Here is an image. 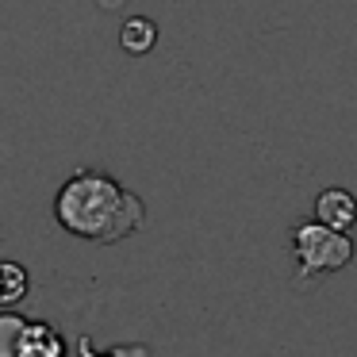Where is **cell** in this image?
<instances>
[{
  "mask_svg": "<svg viewBox=\"0 0 357 357\" xmlns=\"http://www.w3.org/2000/svg\"><path fill=\"white\" fill-rule=\"evenodd\" d=\"M54 219L66 234L85 242H123L146 223V204L123 188L112 173L81 165L54 196Z\"/></svg>",
  "mask_w": 357,
  "mask_h": 357,
  "instance_id": "cell-1",
  "label": "cell"
},
{
  "mask_svg": "<svg viewBox=\"0 0 357 357\" xmlns=\"http://www.w3.org/2000/svg\"><path fill=\"white\" fill-rule=\"evenodd\" d=\"M296 254V288H311L323 277L346 269L354 261V238L349 231H334V227L319 223V219H303V223L292 227L288 234Z\"/></svg>",
  "mask_w": 357,
  "mask_h": 357,
  "instance_id": "cell-2",
  "label": "cell"
},
{
  "mask_svg": "<svg viewBox=\"0 0 357 357\" xmlns=\"http://www.w3.org/2000/svg\"><path fill=\"white\" fill-rule=\"evenodd\" d=\"M0 357H66V342L43 319L4 311L0 315Z\"/></svg>",
  "mask_w": 357,
  "mask_h": 357,
  "instance_id": "cell-3",
  "label": "cell"
},
{
  "mask_svg": "<svg viewBox=\"0 0 357 357\" xmlns=\"http://www.w3.org/2000/svg\"><path fill=\"white\" fill-rule=\"evenodd\" d=\"M315 219L326 227H334V231H349V227L357 223V196L342 185L323 188V192L315 196Z\"/></svg>",
  "mask_w": 357,
  "mask_h": 357,
  "instance_id": "cell-4",
  "label": "cell"
},
{
  "mask_svg": "<svg viewBox=\"0 0 357 357\" xmlns=\"http://www.w3.org/2000/svg\"><path fill=\"white\" fill-rule=\"evenodd\" d=\"M119 47H123L127 54H150V50L158 47V24L146 16L123 20V27H119Z\"/></svg>",
  "mask_w": 357,
  "mask_h": 357,
  "instance_id": "cell-5",
  "label": "cell"
},
{
  "mask_svg": "<svg viewBox=\"0 0 357 357\" xmlns=\"http://www.w3.org/2000/svg\"><path fill=\"white\" fill-rule=\"evenodd\" d=\"M0 277H4V292H0V300H4V307H16V303L24 300V292H27V273H24V265L4 261V265H0Z\"/></svg>",
  "mask_w": 357,
  "mask_h": 357,
  "instance_id": "cell-6",
  "label": "cell"
},
{
  "mask_svg": "<svg viewBox=\"0 0 357 357\" xmlns=\"http://www.w3.org/2000/svg\"><path fill=\"white\" fill-rule=\"evenodd\" d=\"M81 357H100V354H96V349L89 346V342H81Z\"/></svg>",
  "mask_w": 357,
  "mask_h": 357,
  "instance_id": "cell-7",
  "label": "cell"
}]
</instances>
